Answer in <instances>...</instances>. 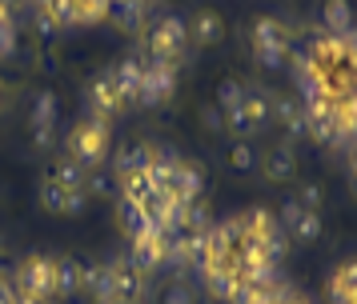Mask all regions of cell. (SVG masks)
Masks as SVG:
<instances>
[{"instance_id": "1", "label": "cell", "mask_w": 357, "mask_h": 304, "mask_svg": "<svg viewBox=\"0 0 357 304\" xmlns=\"http://www.w3.org/2000/svg\"><path fill=\"white\" fill-rule=\"evenodd\" d=\"M65 152L77 160V164H84L89 173H93V168H100V164H105V157H109V125H105V120H97V116H84V120H77V125L68 128Z\"/></svg>"}, {"instance_id": "2", "label": "cell", "mask_w": 357, "mask_h": 304, "mask_svg": "<svg viewBox=\"0 0 357 304\" xmlns=\"http://www.w3.org/2000/svg\"><path fill=\"white\" fill-rule=\"evenodd\" d=\"M13 288H17L20 301H36V304L56 301V260L52 256L20 260L17 272H13Z\"/></svg>"}, {"instance_id": "3", "label": "cell", "mask_w": 357, "mask_h": 304, "mask_svg": "<svg viewBox=\"0 0 357 304\" xmlns=\"http://www.w3.org/2000/svg\"><path fill=\"white\" fill-rule=\"evenodd\" d=\"M189 48V24L181 16H161L149 29V61H169L177 64Z\"/></svg>"}, {"instance_id": "4", "label": "cell", "mask_w": 357, "mask_h": 304, "mask_svg": "<svg viewBox=\"0 0 357 304\" xmlns=\"http://www.w3.org/2000/svg\"><path fill=\"white\" fill-rule=\"evenodd\" d=\"M173 93H177V64L145 61V77H141L137 104H145V109H161V104L173 100Z\"/></svg>"}, {"instance_id": "5", "label": "cell", "mask_w": 357, "mask_h": 304, "mask_svg": "<svg viewBox=\"0 0 357 304\" xmlns=\"http://www.w3.org/2000/svg\"><path fill=\"white\" fill-rule=\"evenodd\" d=\"M129 260L137 264L141 272H153L169 264V237L157 232V228H141L129 237Z\"/></svg>"}, {"instance_id": "6", "label": "cell", "mask_w": 357, "mask_h": 304, "mask_svg": "<svg viewBox=\"0 0 357 304\" xmlns=\"http://www.w3.org/2000/svg\"><path fill=\"white\" fill-rule=\"evenodd\" d=\"M277 224H281L285 237L297 240V244H313V240H321V212H309V208H301L297 200H285V205H281Z\"/></svg>"}, {"instance_id": "7", "label": "cell", "mask_w": 357, "mask_h": 304, "mask_svg": "<svg viewBox=\"0 0 357 304\" xmlns=\"http://www.w3.org/2000/svg\"><path fill=\"white\" fill-rule=\"evenodd\" d=\"M84 100H89V116H97V120H113L116 112L125 109V96H121V88H116L113 72H100V77H93V84L84 88Z\"/></svg>"}, {"instance_id": "8", "label": "cell", "mask_w": 357, "mask_h": 304, "mask_svg": "<svg viewBox=\"0 0 357 304\" xmlns=\"http://www.w3.org/2000/svg\"><path fill=\"white\" fill-rule=\"evenodd\" d=\"M109 280H113V301H145V296H149L145 272L137 269L129 256L109 260Z\"/></svg>"}, {"instance_id": "9", "label": "cell", "mask_w": 357, "mask_h": 304, "mask_svg": "<svg viewBox=\"0 0 357 304\" xmlns=\"http://www.w3.org/2000/svg\"><path fill=\"white\" fill-rule=\"evenodd\" d=\"M145 216H149V224H153L157 232L173 237V232H177V216H181V200L169 189H157L145 200Z\"/></svg>"}, {"instance_id": "10", "label": "cell", "mask_w": 357, "mask_h": 304, "mask_svg": "<svg viewBox=\"0 0 357 304\" xmlns=\"http://www.w3.org/2000/svg\"><path fill=\"white\" fill-rule=\"evenodd\" d=\"M253 48L289 52L293 48V29L281 20V16H257V24H253Z\"/></svg>"}, {"instance_id": "11", "label": "cell", "mask_w": 357, "mask_h": 304, "mask_svg": "<svg viewBox=\"0 0 357 304\" xmlns=\"http://www.w3.org/2000/svg\"><path fill=\"white\" fill-rule=\"evenodd\" d=\"M169 192L177 196L181 205L201 200V196H205V164H197V160H181L177 173H173V184H169Z\"/></svg>"}, {"instance_id": "12", "label": "cell", "mask_w": 357, "mask_h": 304, "mask_svg": "<svg viewBox=\"0 0 357 304\" xmlns=\"http://www.w3.org/2000/svg\"><path fill=\"white\" fill-rule=\"evenodd\" d=\"M113 80L116 88H121V96H125V104H132L137 100V93H141V77H145V61L141 56H125V61H116L113 68Z\"/></svg>"}, {"instance_id": "13", "label": "cell", "mask_w": 357, "mask_h": 304, "mask_svg": "<svg viewBox=\"0 0 357 304\" xmlns=\"http://www.w3.org/2000/svg\"><path fill=\"white\" fill-rule=\"evenodd\" d=\"M273 120L285 132H289L293 141H305V109L297 104V100H289V96H273Z\"/></svg>"}, {"instance_id": "14", "label": "cell", "mask_w": 357, "mask_h": 304, "mask_svg": "<svg viewBox=\"0 0 357 304\" xmlns=\"http://www.w3.org/2000/svg\"><path fill=\"white\" fill-rule=\"evenodd\" d=\"M261 173L269 184H281V180H289L297 173V157H293L289 144H273L269 152H265V164H261Z\"/></svg>"}, {"instance_id": "15", "label": "cell", "mask_w": 357, "mask_h": 304, "mask_svg": "<svg viewBox=\"0 0 357 304\" xmlns=\"http://www.w3.org/2000/svg\"><path fill=\"white\" fill-rule=\"evenodd\" d=\"M221 36H225V20L213 13V8H201V13L193 16V24H189V40L201 45V48H213Z\"/></svg>"}, {"instance_id": "16", "label": "cell", "mask_w": 357, "mask_h": 304, "mask_svg": "<svg viewBox=\"0 0 357 304\" xmlns=\"http://www.w3.org/2000/svg\"><path fill=\"white\" fill-rule=\"evenodd\" d=\"M213 212L205 205V196L201 200H189V205H181V216H177V232H189V237H205L213 228Z\"/></svg>"}, {"instance_id": "17", "label": "cell", "mask_w": 357, "mask_h": 304, "mask_svg": "<svg viewBox=\"0 0 357 304\" xmlns=\"http://www.w3.org/2000/svg\"><path fill=\"white\" fill-rule=\"evenodd\" d=\"M109 16H113L116 29L129 32V36L145 32V24H149V8H145V0H121V4H113V8H109Z\"/></svg>"}, {"instance_id": "18", "label": "cell", "mask_w": 357, "mask_h": 304, "mask_svg": "<svg viewBox=\"0 0 357 304\" xmlns=\"http://www.w3.org/2000/svg\"><path fill=\"white\" fill-rule=\"evenodd\" d=\"M149 164H153V148L149 144H129V148H121L113 160V176H141L149 173Z\"/></svg>"}, {"instance_id": "19", "label": "cell", "mask_w": 357, "mask_h": 304, "mask_svg": "<svg viewBox=\"0 0 357 304\" xmlns=\"http://www.w3.org/2000/svg\"><path fill=\"white\" fill-rule=\"evenodd\" d=\"M241 112L249 116V125H253V132H261V128H265L269 120H273V96L265 93V88H245Z\"/></svg>"}, {"instance_id": "20", "label": "cell", "mask_w": 357, "mask_h": 304, "mask_svg": "<svg viewBox=\"0 0 357 304\" xmlns=\"http://www.w3.org/2000/svg\"><path fill=\"white\" fill-rule=\"evenodd\" d=\"M321 29L333 32V36H349V32H354V4H349V0H325Z\"/></svg>"}, {"instance_id": "21", "label": "cell", "mask_w": 357, "mask_h": 304, "mask_svg": "<svg viewBox=\"0 0 357 304\" xmlns=\"http://www.w3.org/2000/svg\"><path fill=\"white\" fill-rule=\"evenodd\" d=\"M81 280H84V260H77V256H61V260H56V296H73V292H81Z\"/></svg>"}, {"instance_id": "22", "label": "cell", "mask_w": 357, "mask_h": 304, "mask_svg": "<svg viewBox=\"0 0 357 304\" xmlns=\"http://www.w3.org/2000/svg\"><path fill=\"white\" fill-rule=\"evenodd\" d=\"M329 296H333V304L357 301V260H345V264L333 272V280H329Z\"/></svg>"}, {"instance_id": "23", "label": "cell", "mask_w": 357, "mask_h": 304, "mask_svg": "<svg viewBox=\"0 0 357 304\" xmlns=\"http://www.w3.org/2000/svg\"><path fill=\"white\" fill-rule=\"evenodd\" d=\"M177 164H181V157L177 152H169V148H153V164H149V180H153V192L157 189H169L173 184V173H177Z\"/></svg>"}, {"instance_id": "24", "label": "cell", "mask_w": 357, "mask_h": 304, "mask_svg": "<svg viewBox=\"0 0 357 304\" xmlns=\"http://www.w3.org/2000/svg\"><path fill=\"white\" fill-rule=\"evenodd\" d=\"M77 189H65L56 176H45L40 180V205L49 208V212H56V216H68V196H73Z\"/></svg>"}, {"instance_id": "25", "label": "cell", "mask_w": 357, "mask_h": 304, "mask_svg": "<svg viewBox=\"0 0 357 304\" xmlns=\"http://www.w3.org/2000/svg\"><path fill=\"white\" fill-rule=\"evenodd\" d=\"M116 224L125 228V232H141V228H153L145 216V205H137V200H125V196H116Z\"/></svg>"}, {"instance_id": "26", "label": "cell", "mask_w": 357, "mask_h": 304, "mask_svg": "<svg viewBox=\"0 0 357 304\" xmlns=\"http://www.w3.org/2000/svg\"><path fill=\"white\" fill-rule=\"evenodd\" d=\"M52 176L65 184V189H84L89 192V168L84 164H77L73 157H65V160H56V168H52Z\"/></svg>"}, {"instance_id": "27", "label": "cell", "mask_w": 357, "mask_h": 304, "mask_svg": "<svg viewBox=\"0 0 357 304\" xmlns=\"http://www.w3.org/2000/svg\"><path fill=\"white\" fill-rule=\"evenodd\" d=\"M29 120H33V128L36 125H56V93H52V88H40V93H36L33 116H29Z\"/></svg>"}, {"instance_id": "28", "label": "cell", "mask_w": 357, "mask_h": 304, "mask_svg": "<svg viewBox=\"0 0 357 304\" xmlns=\"http://www.w3.org/2000/svg\"><path fill=\"white\" fill-rule=\"evenodd\" d=\"M241 100H245V84L241 80H221V84H217V109L221 112L241 109Z\"/></svg>"}, {"instance_id": "29", "label": "cell", "mask_w": 357, "mask_h": 304, "mask_svg": "<svg viewBox=\"0 0 357 304\" xmlns=\"http://www.w3.org/2000/svg\"><path fill=\"white\" fill-rule=\"evenodd\" d=\"M229 164H233V168H237V173H253V168H257V152H253V144H233V148H229Z\"/></svg>"}, {"instance_id": "30", "label": "cell", "mask_w": 357, "mask_h": 304, "mask_svg": "<svg viewBox=\"0 0 357 304\" xmlns=\"http://www.w3.org/2000/svg\"><path fill=\"white\" fill-rule=\"evenodd\" d=\"M13 52H17V20L0 16V61H8Z\"/></svg>"}, {"instance_id": "31", "label": "cell", "mask_w": 357, "mask_h": 304, "mask_svg": "<svg viewBox=\"0 0 357 304\" xmlns=\"http://www.w3.org/2000/svg\"><path fill=\"white\" fill-rule=\"evenodd\" d=\"M321 200H325V192H321V184H313V180H305V184L297 189V205L309 208V212H317V208H321Z\"/></svg>"}, {"instance_id": "32", "label": "cell", "mask_w": 357, "mask_h": 304, "mask_svg": "<svg viewBox=\"0 0 357 304\" xmlns=\"http://www.w3.org/2000/svg\"><path fill=\"white\" fill-rule=\"evenodd\" d=\"M273 304H309V296H301L293 285H285V280H277L273 288Z\"/></svg>"}, {"instance_id": "33", "label": "cell", "mask_w": 357, "mask_h": 304, "mask_svg": "<svg viewBox=\"0 0 357 304\" xmlns=\"http://www.w3.org/2000/svg\"><path fill=\"white\" fill-rule=\"evenodd\" d=\"M52 144H56V125H36V128H33V148L49 152Z\"/></svg>"}, {"instance_id": "34", "label": "cell", "mask_w": 357, "mask_h": 304, "mask_svg": "<svg viewBox=\"0 0 357 304\" xmlns=\"http://www.w3.org/2000/svg\"><path fill=\"white\" fill-rule=\"evenodd\" d=\"M201 125L209 128V132H225V112L217 109V104H205L201 109Z\"/></svg>"}, {"instance_id": "35", "label": "cell", "mask_w": 357, "mask_h": 304, "mask_svg": "<svg viewBox=\"0 0 357 304\" xmlns=\"http://www.w3.org/2000/svg\"><path fill=\"white\" fill-rule=\"evenodd\" d=\"M161 304H197V296H193V288L173 285L169 292H165V301H161Z\"/></svg>"}, {"instance_id": "36", "label": "cell", "mask_w": 357, "mask_h": 304, "mask_svg": "<svg viewBox=\"0 0 357 304\" xmlns=\"http://www.w3.org/2000/svg\"><path fill=\"white\" fill-rule=\"evenodd\" d=\"M0 304H20V296H17V288H13V280L0 272Z\"/></svg>"}, {"instance_id": "37", "label": "cell", "mask_w": 357, "mask_h": 304, "mask_svg": "<svg viewBox=\"0 0 357 304\" xmlns=\"http://www.w3.org/2000/svg\"><path fill=\"white\" fill-rule=\"evenodd\" d=\"M89 192H97V196H109V192H113V180H109V176H89Z\"/></svg>"}, {"instance_id": "38", "label": "cell", "mask_w": 357, "mask_h": 304, "mask_svg": "<svg viewBox=\"0 0 357 304\" xmlns=\"http://www.w3.org/2000/svg\"><path fill=\"white\" fill-rule=\"evenodd\" d=\"M345 64H349V68L357 72V29L345 36Z\"/></svg>"}, {"instance_id": "39", "label": "cell", "mask_w": 357, "mask_h": 304, "mask_svg": "<svg viewBox=\"0 0 357 304\" xmlns=\"http://www.w3.org/2000/svg\"><path fill=\"white\" fill-rule=\"evenodd\" d=\"M349 184H357V141L349 144Z\"/></svg>"}, {"instance_id": "40", "label": "cell", "mask_w": 357, "mask_h": 304, "mask_svg": "<svg viewBox=\"0 0 357 304\" xmlns=\"http://www.w3.org/2000/svg\"><path fill=\"white\" fill-rule=\"evenodd\" d=\"M97 304H145V301H97Z\"/></svg>"}, {"instance_id": "41", "label": "cell", "mask_w": 357, "mask_h": 304, "mask_svg": "<svg viewBox=\"0 0 357 304\" xmlns=\"http://www.w3.org/2000/svg\"><path fill=\"white\" fill-rule=\"evenodd\" d=\"M4 260H8V253H4V244H0V272H4Z\"/></svg>"}, {"instance_id": "42", "label": "cell", "mask_w": 357, "mask_h": 304, "mask_svg": "<svg viewBox=\"0 0 357 304\" xmlns=\"http://www.w3.org/2000/svg\"><path fill=\"white\" fill-rule=\"evenodd\" d=\"M165 0H145V8H161Z\"/></svg>"}, {"instance_id": "43", "label": "cell", "mask_w": 357, "mask_h": 304, "mask_svg": "<svg viewBox=\"0 0 357 304\" xmlns=\"http://www.w3.org/2000/svg\"><path fill=\"white\" fill-rule=\"evenodd\" d=\"M0 104H4V80H0Z\"/></svg>"}, {"instance_id": "44", "label": "cell", "mask_w": 357, "mask_h": 304, "mask_svg": "<svg viewBox=\"0 0 357 304\" xmlns=\"http://www.w3.org/2000/svg\"><path fill=\"white\" fill-rule=\"evenodd\" d=\"M113 4H121V0H113Z\"/></svg>"}, {"instance_id": "45", "label": "cell", "mask_w": 357, "mask_h": 304, "mask_svg": "<svg viewBox=\"0 0 357 304\" xmlns=\"http://www.w3.org/2000/svg\"><path fill=\"white\" fill-rule=\"evenodd\" d=\"M354 192H357V184H354Z\"/></svg>"}]
</instances>
